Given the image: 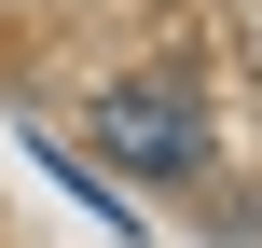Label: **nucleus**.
I'll use <instances>...</instances> for the list:
<instances>
[{"label":"nucleus","mask_w":262,"mask_h":248,"mask_svg":"<svg viewBox=\"0 0 262 248\" xmlns=\"http://www.w3.org/2000/svg\"><path fill=\"white\" fill-rule=\"evenodd\" d=\"M97 152L138 166V179H193V166H207V97H193L180 69H138V83L97 97Z\"/></svg>","instance_id":"obj_1"}]
</instances>
